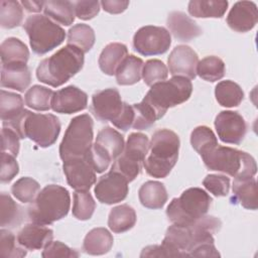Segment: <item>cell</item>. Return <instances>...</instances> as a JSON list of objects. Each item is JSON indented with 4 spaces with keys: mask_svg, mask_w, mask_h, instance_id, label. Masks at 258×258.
<instances>
[{
    "mask_svg": "<svg viewBox=\"0 0 258 258\" xmlns=\"http://www.w3.org/2000/svg\"><path fill=\"white\" fill-rule=\"evenodd\" d=\"M84 52L67 44L49 57L42 59L36 69V78L53 88L70 81L84 66Z\"/></svg>",
    "mask_w": 258,
    "mask_h": 258,
    "instance_id": "1",
    "label": "cell"
},
{
    "mask_svg": "<svg viewBox=\"0 0 258 258\" xmlns=\"http://www.w3.org/2000/svg\"><path fill=\"white\" fill-rule=\"evenodd\" d=\"M3 126L13 129L21 139L29 138L38 146H51L60 132V122L53 114L32 113L24 109L15 119L3 123Z\"/></svg>",
    "mask_w": 258,
    "mask_h": 258,
    "instance_id": "2",
    "label": "cell"
},
{
    "mask_svg": "<svg viewBox=\"0 0 258 258\" xmlns=\"http://www.w3.org/2000/svg\"><path fill=\"white\" fill-rule=\"evenodd\" d=\"M179 145V138L173 131L165 128L155 131L143 162L146 172L152 177H166L177 161Z\"/></svg>",
    "mask_w": 258,
    "mask_h": 258,
    "instance_id": "3",
    "label": "cell"
},
{
    "mask_svg": "<svg viewBox=\"0 0 258 258\" xmlns=\"http://www.w3.org/2000/svg\"><path fill=\"white\" fill-rule=\"evenodd\" d=\"M71 207V197L67 188L58 184L44 186L28 207L31 223L50 225L64 218Z\"/></svg>",
    "mask_w": 258,
    "mask_h": 258,
    "instance_id": "4",
    "label": "cell"
},
{
    "mask_svg": "<svg viewBox=\"0 0 258 258\" xmlns=\"http://www.w3.org/2000/svg\"><path fill=\"white\" fill-rule=\"evenodd\" d=\"M207 168L235 178L252 177L257 172L255 159L247 152L217 145L201 156Z\"/></svg>",
    "mask_w": 258,
    "mask_h": 258,
    "instance_id": "5",
    "label": "cell"
},
{
    "mask_svg": "<svg viewBox=\"0 0 258 258\" xmlns=\"http://www.w3.org/2000/svg\"><path fill=\"white\" fill-rule=\"evenodd\" d=\"M192 92L191 82L184 77H172L151 86L142 102L148 105L157 117L162 118L169 108L187 101Z\"/></svg>",
    "mask_w": 258,
    "mask_h": 258,
    "instance_id": "6",
    "label": "cell"
},
{
    "mask_svg": "<svg viewBox=\"0 0 258 258\" xmlns=\"http://www.w3.org/2000/svg\"><path fill=\"white\" fill-rule=\"evenodd\" d=\"M212 202V198L206 190L189 187L179 198L171 200L166 209V216L174 225L190 226L208 213Z\"/></svg>",
    "mask_w": 258,
    "mask_h": 258,
    "instance_id": "7",
    "label": "cell"
},
{
    "mask_svg": "<svg viewBox=\"0 0 258 258\" xmlns=\"http://www.w3.org/2000/svg\"><path fill=\"white\" fill-rule=\"evenodd\" d=\"M94 122L89 114L73 118L59 144V156L62 161L88 154L94 138Z\"/></svg>",
    "mask_w": 258,
    "mask_h": 258,
    "instance_id": "8",
    "label": "cell"
},
{
    "mask_svg": "<svg viewBox=\"0 0 258 258\" xmlns=\"http://www.w3.org/2000/svg\"><path fill=\"white\" fill-rule=\"evenodd\" d=\"M23 28L29 37L32 51L38 55L52 50L61 44L66 37L62 27L41 14L29 16L25 20Z\"/></svg>",
    "mask_w": 258,
    "mask_h": 258,
    "instance_id": "9",
    "label": "cell"
},
{
    "mask_svg": "<svg viewBox=\"0 0 258 258\" xmlns=\"http://www.w3.org/2000/svg\"><path fill=\"white\" fill-rule=\"evenodd\" d=\"M148 149L149 140L145 134L140 132L131 133L122 153L114 161L111 170L123 175L128 182L134 180L141 172Z\"/></svg>",
    "mask_w": 258,
    "mask_h": 258,
    "instance_id": "10",
    "label": "cell"
},
{
    "mask_svg": "<svg viewBox=\"0 0 258 258\" xmlns=\"http://www.w3.org/2000/svg\"><path fill=\"white\" fill-rule=\"evenodd\" d=\"M170 44V33L162 26H143L133 36L134 49L144 56L162 54L168 50Z\"/></svg>",
    "mask_w": 258,
    "mask_h": 258,
    "instance_id": "11",
    "label": "cell"
},
{
    "mask_svg": "<svg viewBox=\"0 0 258 258\" xmlns=\"http://www.w3.org/2000/svg\"><path fill=\"white\" fill-rule=\"evenodd\" d=\"M124 104L119 91L115 88H109L93 95L90 109L99 121L113 123L123 111Z\"/></svg>",
    "mask_w": 258,
    "mask_h": 258,
    "instance_id": "12",
    "label": "cell"
},
{
    "mask_svg": "<svg viewBox=\"0 0 258 258\" xmlns=\"http://www.w3.org/2000/svg\"><path fill=\"white\" fill-rule=\"evenodd\" d=\"M62 169L69 185L76 190H89L96 182V171L88 154L62 161Z\"/></svg>",
    "mask_w": 258,
    "mask_h": 258,
    "instance_id": "13",
    "label": "cell"
},
{
    "mask_svg": "<svg viewBox=\"0 0 258 258\" xmlns=\"http://www.w3.org/2000/svg\"><path fill=\"white\" fill-rule=\"evenodd\" d=\"M128 191V180L120 173L112 170L102 175L94 188L97 200L106 205H113L124 201Z\"/></svg>",
    "mask_w": 258,
    "mask_h": 258,
    "instance_id": "14",
    "label": "cell"
},
{
    "mask_svg": "<svg viewBox=\"0 0 258 258\" xmlns=\"http://www.w3.org/2000/svg\"><path fill=\"white\" fill-rule=\"evenodd\" d=\"M215 128L219 138L229 144L239 145L247 132L245 119L235 111H222L215 119Z\"/></svg>",
    "mask_w": 258,
    "mask_h": 258,
    "instance_id": "15",
    "label": "cell"
},
{
    "mask_svg": "<svg viewBox=\"0 0 258 258\" xmlns=\"http://www.w3.org/2000/svg\"><path fill=\"white\" fill-rule=\"evenodd\" d=\"M199 56L188 45L179 44L175 46L167 58L169 74L173 77H184L194 80L197 77V66Z\"/></svg>",
    "mask_w": 258,
    "mask_h": 258,
    "instance_id": "16",
    "label": "cell"
},
{
    "mask_svg": "<svg viewBox=\"0 0 258 258\" xmlns=\"http://www.w3.org/2000/svg\"><path fill=\"white\" fill-rule=\"evenodd\" d=\"M87 94L76 86H68L54 92L51 100V109L60 114H73L87 108Z\"/></svg>",
    "mask_w": 258,
    "mask_h": 258,
    "instance_id": "17",
    "label": "cell"
},
{
    "mask_svg": "<svg viewBox=\"0 0 258 258\" xmlns=\"http://www.w3.org/2000/svg\"><path fill=\"white\" fill-rule=\"evenodd\" d=\"M226 20L229 27L237 32L250 31L258 21L257 6L252 1H238L229 11Z\"/></svg>",
    "mask_w": 258,
    "mask_h": 258,
    "instance_id": "18",
    "label": "cell"
},
{
    "mask_svg": "<svg viewBox=\"0 0 258 258\" xmlns=\"http://www.w3.org/2000/svg\"><path fill=\"white\" fill-rule=\"evenodd\" d=\"M169 33L179 41H190L203 33L202 28L188 17L185 13L180 11H172L168 14L166 20Z\"/></svg>",
    "mask_w": 258,
    "mask_h": 258,
    "instance_id": "19",
    "label": "cell"
},
{
    "mask_svg": "<svg viewBox=\"0 0 258 258\" xmlns=\"http://www.w3.org/2000/svg\"><path fill=\"white\" fill-rule=\"evenodd\" d=\"M53 238V231L44 225L35 223L24 226L17 235V243L27 250L44 248Z\"/></svg>",
    "mask_w": 258,
    "mask_h": 258,
    "instance_id": "20",
    "label": "cell"
},
{
    "mask_svg": "<svg viewBox=\"0 0 258 258\" xmlns=\"http://www.w3.org/2000/svg\"><path fill=\"white\" fill-rule=\"evenodd\" d=\"M31 81L27 64H3L1 68V87L24 92Z\"/></svg>",
    "mask_w": 258,
    "mask_h": 258,
    "instance_id": "21",
    "label": "cell"
},
{
    "mask_svg": "<svg viewBox=\"0 0 258 258\" xmlns=\"http://www.w3.org/2000/svg\"><path fill=\"white\" fill-rule=\"evenodd\" d=\"M257 183L254 176L234 179L233 199L243 208L252 211L257 210Z\"/></svg>",
    "mask_w": 258,
    "mask_h": 258,
    "instance_id": "22",
    "label": "cell"
},
{
    "mask_svg": "<svg viewBox=\"0 0 258 258\" xmlns=\"http://www.w3.org/2000/svg\"><path fill=\"white\" fill-rule=\"evenodd\" d=\"M127 55L128 49L125 44L120 42L109 43L103 48L99 56V67L104 74L113 76Z\"/></svg>",
    "mask_w": 258,
    "mask_h": 258,
    "instance_id": "23",
    "label": "cell"
},
{
    "mask_svg": "<svg viewBox=\"0 0 258 258\" xmlns=\"http://www.w3.org/2000/svg\"><path fill=\"white\" fill-rule=\"evenodd\" d=\"M138 198L143 207L157 210L165 205L168 197L163 183L156 180H148L140 186Z\"/></svg>",
    "mask_w": 258,
    "mask_h": 258,
    "instance_id": "24",
    "label": "cell"
},
{
    "mask_svg": "<svg viewBox=\"0 0 258 258\" xmlns=\"http://www.w3.org/2000/svg\"><path fill=\"white\" fill-rule=\"evenodd\" d=\"M113 236L105 228H94L85 237L83 250L90 255H104L113 246Z\"/></svg>",
    "mask_w": 258,
    "mask_h": 258,
    "instance_id": "25",
    "label": "cell"
},
{
    "mask_svg": "<svg viewBox=\"0 0 258 258\" xmlns=\"http://www.w3.org/2000/svg\"><path fill=\"white\" fill-rule=\"evenodd\" d=\"M95 144L105 152L112 161H115L118 158L125 146L124 137L111 127H104L99 131Z\"/></svg>",
    "mask_w": 258,
    "mask_h": 258,
    "instance_id": "26",
    "label": "cell"
},
{
    "mask_svg": "<svg viewBox=\"0 0 258 258\" xmlns=\"http://www.w3.org/2000/svg\"><path fill=\"white\" fill-rule=\"evenodd\" d=\"M225 0H191L188 2V13L197 18H221L228 9Z\"/></svg>",
    "mask_w": 258,
    "mask_h": 258,
    "instance_id": "27",
    "label": "cell"
},
{
    "mask_svg": "<svg viewBox=\"0 0 258 258\" xmlns=\"http://www.w3.org/2000/svg\"><path fill=\"white\" fill-rule=\"evenodd\" d=\"M136 213L132 207L123 204L113 208L108 218L110 230L116 234L124 233L132 229L136 223Z\"/></svg>",
    "mask_w": 258,
    "mask_h": 258,
    "instance_id": "28",
    "label": "cell"
},
{
    "mask_svg": "<svg viewBox=\"0 0 258 258\" xmlns=\"http://www.w3.org/2000/svg\"><path fill=\"white\" fill-rule=\"evenodd\" d=\"M1 62L3 64L27 63L29 50L24 42L16 37H8L1 43Z\"/></svg>",
    "mask_w": 258,
    "mask_h": 258,
    "instance_id": "29",
    "label": "cell"
},
{
    "mask_svg": "<svg viewBox=\"0 0 258 258\" xmlns=\"http://www.w3.org/2000/svg\"><path fill=\"white\" fill-rule=\"evenodd\" d=\"M144 62L140 57L129 54L118 68L115 76L116 81L121 86H130L138 83L142 78Z\"/></svg>",
    "mask_w": 258,
    "mask_h": 258,
    "instance_id": "30",
    "label": "cell"
},
{
    "mask_svg": "<svg viewBox=\"0 0 258 258\" xmlns=\"http://www.w3.org/2000/svg\"><path fill=\"white\" fill-rule=\"evenodd\" d=\"M43 12L46 17L64 26L71 25L75 20V9L73 2L61 0L44 1Z\"/></svg>",
    "mask_w": 258,
    "mask_h": 258,
    "instance_id": "31",
    "label": "cell"
},
{
    "mask_svg": "<svg viewBox=\"0 0 258 258\" xmlns=\"http://www.w3.org/2000/svg\"><path fill=\"white\" fill-rule=\"evenodd\" d=\"M215 96L217 102L226 108L237 107L244 99L242 88L231 80L218 83L215 87Z\"/></svg>",
    "mask_w": 258,
    "mask_h": 258,
    "instance_id": "32",
    "label": "cell"
},
{
    "mask_svg": "<svg viewBox=\"0 0 258 258\" xmlns=\"http://www.w3.org/2000/svg\"><path fill=\"white\" fill-rule=\"evenodd\" d=\"M95 39V32L88 24H76L68 31V44L79 48L84 53L93 47Z\"/></svg>",
    "mask_w": 258,
    "mask_h": 258,
    "instance_id": "33",
    "label": "cell"
},
{
    "mask_svg": "<svg viewBox=\"0 0 258 258\" xmlns=\"http://www.w3.org/2000/svg\"><path fill=\"white\" fill-rule=\"evenodd\" d=\"M54 92L46 87L34 85L24 95L25 105L36 111H47L51 108V100Z\"/></svg>",
    "mask_w": 258,
    "mask_h": 258,
    "instance_id": "34",
    "label": "cell"
},
{
    "mask_svg": "<svg viewBox=\"0 0 258 258\" xmlns=\"http://www.w3.org/2000/svg\"><path fill=\"white\" fill-rule=\"evenodd\" d=\"M23 105L24 102L20 95L1 90L0 115L2 122L7 123L15 119L24 110Z\"/></svg>",
    "mask_w": 258,
    "mask_h": 258,
    "instance_id": "35",
    "label": "cell"
},
{
    "mask_svg": "<svg viewBox=\"0 0 258 258\" xmlns=\"http://www.w3.org/2000/svg\"><path fill=\"white\" fill-rule=\"evenodd\" d=\"M226 73L224 61L215 55H209L199 61L197 66V75L207 81L216 82L221 80Z\"/></svg>",
    "mask_w": 258,
    "mask_h": 258,
    "instance_id": "36",
    "label": "cell"
},
{
    "mask_svg": "<svg viewBox=\"0 0 258 258\" xmlns=\"http://www.w3.org/2000/svg\"><path fill=\"white\" fill-rule=\"evenodd\" d=\"M23 9L21 3L15 0L0 1V25L2 28L11 29L21 24Z\"/></svg>",
    "mask_w": 258,
    "mask_h": 258,
    "instance_id": "37",
    "label": "cell"
},
{
    "mask_svg": "<svg viewBox=\"0 0 258 258\" xmlns=\"http://www.w3.org/2000/svg\"><path fill=\"white\" fill-rule=\"evenodd\" d=\"M1 227L13 228L21 223L22 209L6 192H1Z\"/></svg>",
    "mask_w": 258,
    "mask_h": 258,
    "instance_id": "38",
    "label": "cell"
},
{
    "mask_svg": "<svg viewBox=\"0 0 258 258\" xmlns=\"http://www.w3.org/2000/svg\"><path fill=\"white\" fill-rule=\"evenodd\" d=\"M190 144L202 156L217 146L218 140L211 128L207 126H198L190 134Z\"/></svg>",
    "mask_w": 258,
    "mask_h": 258,
    "instance_id": "39",
    "label": "cell"
},
{
    "mask_svg": "<svg viewBox=\"0 0 258 258\" xmlns=\"http://www.w3.org/2000/svg\"><path fill=\"white\" fill-rule=\"evenodd\" d=\"M96 209V203L89 190H76L74 192L73 215L80 221L92 218Z\"/></svg>",
    "mask_w": 258,
    "mask_h": 258,
    "instance_id": "40",
    "label": "cell"
},
{
    "mask_svg": "<svg viewBox=\"0 0 258 258\" xmlns=\"http://www.w3.org/2000/svg\"><path fill=\"white\" fill-rule=\"evenodd\" d=\"M40 189L39 183L32 177H21L11 186L12 195L21 203H31L34 201Z\"/></svg>",
    "mask_w": 258,
    "mask_h": 258,
    "instance_id": "41",
    "label": "cell"
},
{
    "mask_svg": "<svg viewBox=\"0 0 258 258\" xmlns=\"http://www.w3.org/2000/svg\"><path fill=\"white\" fill-rule=\"evenodd\" d=\"M17 239L8 230L0 231V257L1 258H21L26 255V250L20 244H16Z\"/></svg>",
    "mask_w": 258,
    "mask_h": 258,
    "instance_id": "42",
    "label": "cell"
},
{
    "mask_svg": "<svg viewBox=\"0 0 258 258\" xmlns=\"http://www.w3.org/2000/svg\"><path fill=\"white\" fill-rule=\"evenodd\" d=\"M168 76V71L163 61L159 59H149L145 62L142 70V79L146 86L165 81Z\"/></svg>",
    "mask_w": 258,
    "mask_h": 258,
    "instance_id": "43",
    "label": "cell"
},
{
    "mask_svg": "<svg viewBox=\"0 0 258 258\" xmlns=\"http://www.w3.org/2000/svg\"><path fill=\"white\" fill-rule=\"evenodd\" d=\"M132 107L134 111L132 128L136 130H146L149 129L157 120L156 115L154 114L152 109L144 102L141 101L138 104H133Z\"/></svg>",
    "mask_w": 258,
    "mask_h": 258,
    "instance_id": "44",
    "label": "cell"
},
{
    "mask_svg": "<svg viewBox=\"0 0 258 258\" xmlns=\"http://www.w3.org/2000/svg\"><path fill=\"white\" fill-rule=\"evenodd\" d=\"M203 185L215 197H226L230 189V178L221 174H209L204 178Z\"/></svg>",
    "mask_w": 258,
    "mask_h": 258,
    "instance_id": "45",
    "label": "cell"
},
{
    "mask_svg": "<svg viewBox=\"0 0 258 258\" xmlns=\"http://www.w3.org/2000/svg\"><path fill=\"white\" fill-rule=\"evenodd\" d=\"M41 256L43 258H56V257L75 258L79 256V253L59 241H50L43 248Z\"/></svg>",
    "mask_w": 258,
    "mask_h": 258,
    "instance_id": "46",
    "label": "cell"
},
{
    "mask_svg": "<svg viewBox=\"0 0 258 258\" xmlns=\"http://www.w3.org/2000/svg\"><path fill=\"white\" fill-rule=\"evenodd\" d=\"M19 172V165L15 159V156L2 152L1 153V173L0 179L1 182L11 181Z\"/></svg>",
    "mask_w": 258,
    "mask_h": 258,
    "instance_id": "47",
    "label": "cell"
},
{
    "mask_svg": "<svg viewBox=\"0 0 258 258\" xmlns=\"http://www.w3.org/2000/svg\"><path fill=\"white\" fill-rule=\"evenodd\" d=\"M75 14L78 18L83 20H90L94 18L100 11V2L99 1H74L73 2Z\"/></svg>",
    "mask_w": 258,
    "mask_h": 258,
    "instance_id": "48",
    "label": "cell"
},
{
    "mask_svg": "<svg viewBox=\"0 0 258 258\" xmlns=\"http://www.w3.org/2000/svg\"><path fill=\"white\" fill-rule=\"evenodd\" d=\"M1 135H2V152L9 153L16 157L19 153V147H20V143H19L20 137L18 136V134L13 129L3 126Z\"/></svg>",
    "mask_w": 258,
    "mask_h": 258,
    "instance_id": "49",
    "label": "cell"
},
{
    "mask_svg": "<svg viewBox=\"0 0 258 258\" xmlns=\"http://www.w3.org/2000/svg\"><path fill=\"white\" fill-rule=\"evenodd\" d=\"M189 257H220L215 247V241L201 242L195 245L188 252Z\"/></svg>",
    "mask_w": 258,
    "mask_h": 258,
    "instance_id": "50",
    "label": "cell"
},
{
    "mask_svg": "<svg viewBox=\"0 0 258 258\" xmlns=\"http://www.w3.org/2000/svg\"><path fill=\"white\" fill-rule=\"evenodd\" d=\"M134 120V111L133 107L130 106L129 104L125 103L123 111L119 115V117L112 123L115 127L118 129H121L123 131H127L132 127Z\"/></svg>",
    "mask_w": 258,
    "mask_h": 258,
    "instance_id": "51",
    "label": "cell"
},
{
    "mask_svg": "<svg viewBox=\"0 0 258 258\" xmlns=\"http://www.w3.org/2000/svg\"><path fill=\"white\" fill-rule=\"evenodd\" d=\"M102 8L111 14H119L124 12L129 6V1L121 0H103L100 2Z\"/></svg>",
    "mask_w": 258,
    "mask_h": 258,
    "instance_id": "52",
    "label": "cell"
},
{
    "mask_svg": "<svg viewBox=\"0 0 258 258\" xmlns=\"http://www.w3.org/2000/svg\"><path fill=\"white\" fill-rule=\"evenodd\" d=\"M20 3L28 12H40L44 6V1H21Z\"/></svg>",
    "mask_w": 258,
    "mask_h": 258,
    "instance_id": "53",
    "label": "cell"
}]
</instances>
